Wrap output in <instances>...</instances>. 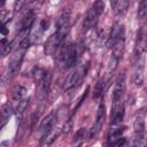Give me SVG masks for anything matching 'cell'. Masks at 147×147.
<instances>
[{"label":"cell","instance_id":"1","mask_svg":"<svg viewBox=\"0 0 147 147\" xmlns=\"http://www.w3.org/2000/svg\"><path fill=\"white\" fill-rule=\"evenodd\" d=\"M70 29V9H64L61 11L56 21V30L48 38L45 45V52L52 54L57 47L62 45Z\"/></svg>","mask_w":147,"mask_h":147},{"label":"cell","instance_id":"2","mask_svg":"<svg viewBox=\"0 0 147 147\" xmlns=\"http://www.w3.org/2000/svg\"><path fill=\"white\" fill-rule=\"evenodd\" d=\"M107 45L111 47L113 51V57L116 60H121L124 53L125 48V30L123 24L115 23L110 30V33L108 36Z\"/></svg>","mask_w":147,"mask_h":147},{"label":"cell","instance_id":"3","mask_svg":"<svg viewBox=\"0 0 147 147\" xmlns=\"http://www.w3.org/2000/svg\"><path fill=\"white\" fill-rule=\"evenodd\" d=\"M30 45H31V40H30V37L28 36L26 38H24L21 41V44L16 47L15 52L13 53V55L10 57V61L8 63L7 70H6L5 75H3V78H7L9 80L17 74V71L20 70V67L22 64L24 54H25V52H26V49L29 48Z\"/></svg>","mask_w":147,"mask_h":147},{"label":"cell","instance_id":"4","mask_svg":"<svg viewBox=\"0 0 147 147\" xmlns=\"http://www.w3.org/2000/svg\"><path fill=\"white\" fill-rule=\"evenodd\" d=\"M83 53H84V46L82 44H75V45L65 46V48L61 51L59 57L64 62L65 68H72L74 65H76L78 59Z\"/></svg>","mask_w":147,"mask_h":147},{"label":"cell","instance_id":"5","mask_svg":"<svg viewBox=\"0 0 147 147\" xmlns=\"http://www.w3.org/2000/svg\"><path fill=\"white\" fill-rule=\"evenodd\" d=\"M103 8H105V2L101 1V0H98V1H95L93 3V6L87 10V13H86V15L84 17V21H83L84 31L92 30L96 25L99 16L103 11Z\"/></svg>","mask_w":147,"mask_h":147},{"label":"cell","instance_id":"6","mask_svg":"<svg viewBox=\"0 0 147 147\" xmlns=\"http://www.w3.org/2000/svg\"><path fill=\"white\" fill-rule=\"evenodd\" d=\"M87 68H88V64L87 63H84V64H79L76 67V69L74 70L72 74H70V76L68 77V79L65 80L64 83V86H63V90L64 91H70L72 88H76L78 87L85 76H86V72H87Z\"/></svg>","mask_w":147,"mask_h":147},{"label":"cell","instance_id":"7","mask_svg":"<svg viewBox=\"0 0 147 147\" xmlns=\"http://www.w3.org/2000/svg\"><path fill=\"white\" fill-rule=\"evenodd\" d=\"M105 118H106V106H105V103L101 102L99 105V107H98L94 123H93V125H92V127L90 130V133H88V137L90 138H94L99 133V131L101 130V127L103 125Z\"/></svg>","mask_w":147,"mask_h":147},{"label":"cell","instance_id":"8","mask_svg":"<svg viewBox=\"0 0 147 147\" xmlns=\"http://www.w3.org/2000/svg\"><path fill=\"white\" fill-rule=\"evenodd\" d=\"M124 103L123 100H116L113 101V111H111V118L110 124L111 125H119L124 117Z\"/></svg>","mask_w":147,"mask_h":147},{"label":"cell","instance_id":"9","mask_svg":"<svg viewBox=\"0 0 147 147\" xmlns=\"http://www.w3.org/2000/svg\"><path fill=\"white\" fill-rule=\"evenodd\" d=\"M61 132H62V130L59 129V127H53L52 130L46 132L42 136V138L40 139V147H49L59 138Z\"/></svg>","mask_w":147,"mask_h":147},{"label":"cell","instance_id":"10","mask_svg":"<svg viewBox=\"0 0 147 147\" xmlns=\"http://www.w3.org/2000/svg\"><path fill=\"white\" fill-rule=\"evenodd\" d=\"M56 119H57V113L56 111H52L49 113L40 123L39 125V131L42 132L44 134L46 132H48L49 130H52L56 123Z\"/></svg>","mask_w":147,"mask_h":147},{"label":"cell","instance_id":"11","mask_svg":"<svg viewBox=\"0 0 147 147\" xmlns=\"http://www.w3.org/2000/svg\"><path fill=\"white\" fill-rule=\"evenodd\" d=\"M125 92V75L121 74L115 83L114 86V91H113V101L116 100H121L123 94Z\"/></svg>","mask_w":147,"mask_h":147},{"label":"cell","instance_id":"12","mask_svg":"<svg viewBox=\"0 0 147 147\" xmlns=\"http://www.w3.org/2000/svg\"><path fill=\"white\" fill-rule=\"evenodd\" d=\"M34 22V15L33 13L30 10L25 14V16L21 20L20 22V25H18V33H22V32H29L30 31V28L32 26Z\"/></svg>","mask_w":147,"mask_h":147},{"label":"cell","instance_id":"13","mask_svg":"<svg viewBox=\"0 0 147 147\" xmlns=\"http://www.w3.org/2000/svg\"><path fill=\"white\" fill-rule=\"evenodd\" d=\"M129 5H130V2L127 0H116V1L111 2V6H113L114 11H115V15L117 17L118 16L121 17L126 13V10L129 8Z\"/></svg>","mask_w":147,"mask_h":147},{"label":"cell","instance_id":"14","mask_svg":"<svg viewBox=\"0 0 147 147\" xmlns=\"http://www.w3.org/2000/svg\"><path fill=\"white\" fill-rule=\"evenodd\" d=\"M13 114V108L9 102H6L1 107V117H0V129L5 127V125L8 123L10 116Z\"/></svg>","mask_w":147,"mask_h":147},{"label":"cell","instance_id":"15","mask_svg":"<svg viewBox=\"0 0 147 147\" xmlns=\"http://www.w3.org/2000/svg\"><path fill=\"white\" fill-rule=\"evenodd\" d=\"M125 127L124 126H117V125H113V127L109 130L108 132V141L109 142H113V141H116L118 139L122 138V134L124 132Z\"/></svg>","mask_w":147,"mask_h":147},{"label":"cell","instance_id":"16","mask_svg":"<svg viewBox=\"0 0 147 147\" xmlns=\"http://www.w3.org/2000/svg\"><path fill=\"white\" fill-rule=\"evenodd\" d=\"M127 147H147V134H136V137L129 141Z\"/></svg>","mask_w":147,"mask_h":147},{"label":"cell","instance_id":"17","mask_svg":"<svg viewBox=\"0 0 147 147\" xmlns=\"http://www.w3.org/2000/svg\"><path fill=\"white\" fill-rule=\"evenodd\" d=\"M107 83H108V79L107 78H101L98 80L95 87H94V93H93V96L94 99H100L107 87Z\"/></svg>","mask_w":147,"mask_h":147},{"label":"cell","instance_id":"18","mask_svg":"<svg viewBox=\"0 0 147 147\" xmlns=\"http://www.w3.org/2000/svg\"><path fill=\"white\" fill-rule=\"evenodd\" d=\"M144 79H145V76H144V67L140 64V65L137 67V69H136V71L133 74V83H134L136 86L140 87L144 84Z\"/></svg>","mask_w":147,"mask_h":147},{"label":"cell","instance_id":"19","mask_svg":"<svg viewBox=\"0 0 147 147\" xmlns=\"http://www.w3.org/2000/svg\"><path fill=\"white\" fill-rule=\"evenodd\" d=\"M25 92H26V90H25L24 86H22V85H15L13 87V90H11V98H13V100L21 101L22 99H24L23 96L25 95Z\"/></svg>","mask_w":147,"mask_h":147},{"label":"cell","instance_id":"20","mask_svg":"<svg viewBox=\"0 0 147 147\" xmlns=\"http://www.w3.org/2000/svg\"><path fill=\"white\" fill-rule=\"evenodd\" d=\"M29 101H30V98H24L21 101H18V105H17L16 110H15L17 119L20 118V121H21V118H22V116H23V114H24V111H25V109H26V107L29 105Z\"/></svg>","mask_w":147,"mask_h":147},{"label":"cell","instance_id":"21","mask_svg":"<svg viewBox=\"0 0 147 147\" xmlns=\"http://www.w3.org/2000/svg\"><path fill=\"white\" fill-rule=\"evenodd\" d=\"M51 83H52V75L49 72H46L45 77L42 78V80L39 83L40 84V88H41V92L44 94H47L48 91H49V87H51Z\"/></svg>","mask_w":147,"mask_h":147},{"label":"cell","instance_id":"22","mask_svg":"<svg viewBox=\"0 0 147 147\" xmlns=\"http://www.w3.org/2000/svg\"><path fill=\"white\" fill-rule=\"evenodd\" d=\"M13 47H14V44H13V41L11 42H9L6 38H2L1 39V41H0V48H1V56L2 57H5L11 49H13Z\"/></svg>","mask_w":147,"mask_h":147},{"label":"cell","instance_id":"23","mask_svg":"<svg viewBox=\"0 0 147 147\" xmlns=\"http://www.w3.org/2000/svg\"><path fill=\"white\" fill-rule=\"evenodd\" d=\"M133 131L137 136H140V134H144L145 133V122L142 118H137L133 123Z\"/></svg>","mask_w":147,"mask_h":147},{"label":"cell","instance_id":"24","mask_svg":"<svg viewBox=\"0 0 147 147\" xmlns=\"http://www.w3.org/2000/svg\"><path fill=\"white\" fill-rule=\"evenodd\" d=\"M138 17L140 21H145L147 20V0H142L139 3V8H138Z\"/></svg>","mask_w":147,"mask_h":147},{"label":"cell","instance_id":"25","mask_svg":"<svg viewBox=\"0 0 147 147\" xmlns=\"http://www.w3.org/2000/svg\"><path fill=\"white\" fill-rule=\"evenodd\" d=\"M45 75H46V71L44 69H41V68H34V70H33V78H34L36 82H39L40 83L42 80V78L45 77Z\"/></svg>","mask_w":147,"mask_h":147},{"label":"cell","instance_id":"26","mask_svg":"<svg viewBox=\"0 0 147 147\" xmlns=\"http://www.w3.org/2000/svg\"><path fill=\"white\" fill-rule=\"evenodd\" d=\"M85 137H86V130L84 127L79 129L75 134V141H82V140H84Z\"/></svg>","mask_w":147,"mask_h":147},{"label":"cell","instance_id":"27","mask_svg":"<svg viewBox=\"0 0 147 147\" xmlns=\"http://www.w3.org/2000/svg\"><path fill=\"white\" fill-rule=\"evenodd\" d=\"M71 127H72V118H69L67 122H64V124H63V126H62V132L63 133H69L70 132V130H71Z\"/></svg>","mask_w":147,"mask_h":147},{"label":"cell","instance_id":"28","mask_svg":"<svg viewBox=\"0 0 147 147\" xmlns=\"http://www.w3.org/2000/svg\"><path fill=\"white\" fill-rule=\"evenodd\" d=\"M126 140H125V138H121V139H118V140H116V141H113V142H109L108 144V147H122L123 145H124V142H125Z\"/></svg>","mask_w":147,"mask_h":147},{"label":"cell","instance_id":"29","mask_svg":"<svg viewBox=\"0 0 147 147\" xmlns=\"http://www.w3.org/2000/svg\"><path fill=\"white\" fill-rule=\"evenodd\" d=\"M0 31H1V33H2L3 36H6V34L8 33V30H7L6 24H1V29H0Z\"/></svg>","mask_w":147,"mask_h":147},{"label":"cell","instance_id":"30","mask_svg":"<svg viewBox=\"0 0 147 147\" xmlns=\"http://www.w3.org/2000/svg\"><path fill=\"white\" fill-rule=\"evenodd\" d=\"M144 52H147V32L144 36Z\"/></svg>","mask_w":147,"mask_h":147},{"label":"cell","instance_id":"31","mask_svg":"<svg viewBox=\"0 0 147 147\" xmlns=\"http://www.w3.org/2000/svg\"><path fill=\"white\" fill-rule=\"evenodd\" d=\"M0 147H9V142L7 140H3V141H1Z\"/></svg>","mask_w":147,"mask_h":147}]
</instances>
